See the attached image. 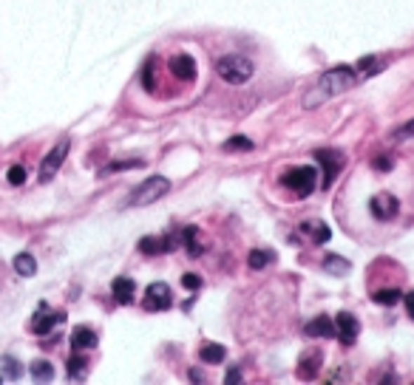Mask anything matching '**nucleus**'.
I'll use <instances>...</instances> for the list:
<instances>
[{"mask_svg":"<svg viewBox=\"0 0 414 385\" xmlns=\"http://www.w3.org/2000/svg\"><path fill=\"white\" fill-rule=\"evenodd\" d=\"M361 80L363 76L358 74L355 65H335V68H329L326 74L318 76V80L309 86V91H304L301 105L309 108V111L318 108V105H326L329 100H335L340 94H347L349 88H355Z\"/></svg>","mask_w":414,"mask_h":385,"instance_id":"1","label":"nucleus"},{"mask_svg":"<svg viewBox=\"0 0 414 385\" xmlns=\"http://www.w3.org/2000/svg\"><path fill=\"white\" fill-rule=\"evenodd\" d=\"M253 71H255L253 60H247V57H241V54H227V57H222V60L216 62V74L222 76L225 83H230V86L247 83L250 76H253Z\"/></svg>","mask_w":414,"mask_h":385,"instance_id":"2","label":"nucleus"},{"mask_svg":"<svg viewBox=\"0 0 414 385\" xmlns=\"http://www.w3.org/2000/svg\"><path fill=\"white\" fill-rule=\"evenodd\" d=\"M171 193V182L165 179V176H151V179H145L142 184H136L133 190H131V196H128V207H145V204H154V201H159L162 196H168Z\"/></svg>","mask_w":414,"mask_h":385,"instance_id":"3","label":"nucleus"},{"mask_svg":"<svg viewBox=\"0 0 414 385\" xmlns=\"http://www.w3.org/2000/svg\"><path fill=\"white\" fill-rule=\"evenodd\" d=\"M281 184H284L287 190H293L295 196L307 198V196L315 190V184H318V170H315V168H293V170H287V173L281 176Z\"/></svg>","mask_w":414,"mask_h":385,"instance_id":"4","label":"nucleus"},{"mask_svg":"<svg viewBox=\"0 0 414 385\" xmlns=\"http://www.w3.org/2000/svg\"><path fill=\"white\" fill-rule=\"evenodd\" d=\"M68 147H72V142L62 139V142H57V144L46 153V159H43V165H40V182H43V184L51 182V179L57 176V170L62 168V162H65V156H68Z\"/></svg>","mask_w":414,"mask_h":385,"instance_id":"5","label":"nucleus"},{"mask_svg":"<svg viewBox=\"0 0 414 385\" xmlns=\"http://www.w3.org/2000/svg\"><path fill=\"white\" fill-rule=\"evenodd\" d=\"M315 159L323 165V190L326 187H332L335 184V179H338V173L343 170V162H347V159H343V153L340 150H315Z\"/></svg>","mask_w":414,"mask_h":385,"instance_id":"6","label":"nucleus"},{"mask_svg":"<svg viewBox=\"0 0 414 385\" xmlns=\"http://www.w3.org/2000/svg\"><path fill=\"white\" fill-rule=\"evenodd\" d=\"M60 323H65V312H51L46 303H40V309L34 312V318H32V332L34 335H48L54 326H60Z\"/></svg>","mask_w":414,"mask_h":385,"instance_id":"7","label":"nucleus"},{"mask_svg":"<svg viewBox=\"0 0 414 385\" xmlns=\"http://www.w3.org/2000/svg\"><path fill=\"white\" fill-rule=\"evenodd\" d=\"M358 332H361V323H358L355 315L340 312V315L335 318V337H338L343 346H352V343L358 340Z\"/></svg>","mask_w":414,"mask_h":385,"instance_id":"8","label":"nucleus"},{"mask_svg":"<svg viewBox=\"0 0 414 385\" xmlns=\"http://www.w3.org/2000/svg\"><path fill=\"white\" fill-rule=\"evenodd\" d=\"M171 303H173V297H171L168 283H151V286L145 289V300H142V306H145L148 312H162V309H168Z\"/></svg>","mask_w":414,"mask_h":385,"instance_id":"9","label":"nucleus"},{"mask_svg":"<svg viewBox=\"0 0 414 385\" xmlns=\"http://www.w3.org/2000/svg\"><path fill=\"white\" fill-rule=\"evenodd\" d=\"M369 210H372V215H375L378 221H392V218L397 215L400 204H397V198H394L392 193H378V196H372Z\"/></svg>","mask_w":414,"mask_h":385,"instance_id":"10","label":"nucleus"},{"mask_svg":"<svg viewBox=\"0 0 414 385\" xmlns=\"http://www.w3.org/2000/svg\"><path fill=\"white\" fill-rule=\"evenodd\" d=\"M321 365H323V354H321L318 349H309V351H304L301 360H298V377H301V379H315L318 371H321Z\"/></svg>","mask_w":414,"mask_h":385,"instance_id":"11","label":"nucleus"},{"mask_svg":"<svg viewBox=\"0 0 414 385\" xmlns=\"http://www.w3.org/2000/svg\"><path fill=\"white\" fill-rule=\"evenodd\" d=\"M301 233H304L312 244H326V241L332 238V229H329L326 221H321V218H309V221H304V224H301Z\"/></svg>","mask_w":414,"mask_h":385,"instance_id":"12","label":"nucleus"},{"mask_svg":"<svg viewBox=\"0 0 414 385\" xmlns=\"http://www.w3.org/2000/svg\"><path fill=\"white\" fill-rule=\"evenodd\" d=\"M171 74L176 76V80H182V83L196 80V60H193L190 54H179V57H173V60H171Z\"/></svg>","mask_w":414,"mask_h":385,"instance_id":"13","label":"nucleus"},{"mask_svg":"<svg viewBox=\"0 0 414 385\" xmlns=\"http://www.w3.org/2000/svg\"><path fill=\"white\" fill-rule=\"evenodd\" d=\"M171 250H176V238L173 236H168V238L148 236V238L140 241V252H145V255H162V252H171Z\"/></svg>","mask_w":414,"mask_h":385,"instance_id":"14","label":"nucleus"},{"mask_svg":"<svg viewBox=\"0 0 414 385\" xmlns=\"http://www.w3.org/2000/svg\"><path fill=\"white\" fill-rule=\"evenodd\" d=\"M304 335H309V337H335V320L326 318V315H318L304 326Z\"/></svg>","mask_w":414,"mask_h":385,"instance_id":"15","label":"nucleus"},{"mask_svg":"<svg viewBox=\"0 0 414 385\" xmlns=\"http://www.w3.org/2000/svg\"><path fill=\"white\" fill-rule=\"evenodd\" d=\"M97 343H100V337H97V332L88 329V326H77V329L72 332V349H74V351H88V349H94Z\"/></svg>","mask_w":414,"mask_h":385,"instance_id":"16","label":"nucleus"},{"mask_svg":"<svg viewBox=\"0 0 414 385\" xmlns=\"http://www.w3.org/2000/svg\"><path fill=\"white\" fill-rule=\"evenodd\" d=\"M111 292H114V300H116L119 306H128V303H133L136 283H133L131 278H116V281L111 283Z\"/></svg>","mask_w":414,"mask_h":385,"instance_id":"17","label":"nucleus"},{"mask_svg":"<svg viewBox=\"0 0 414 385\" xmlns=\"http://www.w3.org/2000/svg\"><path fill=\"white\" fill-rule=\"evenodd\" d=\"M199 357H201V363L219 365V363H225V357H227V349H225V346H219V343H204V346L199 349Z\"/></svg>","mask_w":414,"mask_h":385,"instance_id":"18","label":"nucleus"},{"mask_svg":"<svg viewBox=\"0 0 414 385\" xmlns=\"http://www.w3.org/2000/svg\"><path fill=\"white\" fill-rule=\"evenodd\" d=\"M0 377L4 379H9V382H15V379H20L23 377V365H20V360H15V357H0Z\"/></svg>","mask_w":414,"mask_h":385,"instance_id":"19","label":"nucleus"},{"mask_svg":"<svg viewBox=\"0 0 414 385\" xmlns=\"http://www.w3.org/2000/svg\"><path fill=\"white\" fill-rule=\"evenodd\" d=\"M323 269H326L329 275H335V278H343V275H349L352 264H349L347 258H340V255H326V258H323Z\"/></svg>","mask_w":414,"mask_h":385,"instance_id":"20","label":"nucleus"},{"mask_svg":"<svg viewBox=\"0 0 414 385\" xmlns=\"http://www.w3.org/2000/svg\"><path fill=\"white\" fill-rule=\"evenodd\" d=\"M15 272H18L20 278H34V275H37V261H34V255H29V252L15 255Z\"/></svg>","mask_w":414,"mask_h":385,"instance_id":"21","label":"nucleus"},{"mask_svg":"<svg viewBox=\"0 0 414 385\" xmlns=\"http://www.w3.org/2000/svg\"><path fill=\"white\" fill-rule=\"evenodd\" d=\"M29 371H32V379L34 382H51L54 379V365L48 360H34L29 365Z\"/></svg>","mask_w":414,"mask_h":385,"instance_id":"22","label":"nucleus"},{"mask_svg":"<svg viewBox=\"0 0 414 385\" xmlns=\"http://www.w3.org/2000/svg\"><path fill=\"white\" fill-rule=\"evenodd\" d=\"M355 68H358V74L363 76V80H366V76H372V74L383 71V60H380V57H361Z\"/></svg>","mask_w":414,"mask_h":385,"instance_id":"23","label":"nucleus"},{"mask_svg":"<svg viewBox=\"0 0 414 385\" xmlns=\"http://www.w3.org/2000/svg\"><path fill=\"white\" fill-rule=\"evenodd\" d=\"M86 371H88V363L80 351H74V357L68 360V377L72 379H86Z\"/></svg>","mask_w":414,"mask_h":385,"instance_id":"24","label":"nucleus"},{"mask_svg":"<svg viewBox=\"0 0 414 385\" xmlns=\"http://www.w3.org/2000/svg\"><path fill=\"white\" fill-rule=\"evenodd\" d=\"M222 150L225 153H247V150H255V144H253V139H247V136H233V139H227L225 144H222Z\"/></svg>","mask_w":414,"mask_h":385,"instance_id":"25","label":"nucleus"},{"mask_svg":"<svg viewBox=\"0 0 414 385\" xmlns=\"http://www.w3.org/2000/svg\"><path fill=\"white\" fill-rule=\"evenodd\" d=\"M372 300L380 303V306H394L397 300H403V295H400V289L389 286V289H378V292L372 295Z\"/></svg>","mask_w":414,"mask_h":385,"instance_id":"26","label":"nucleus"},{"mask_svg":"<svg viewBox=\"0 0 414 385\" xmlns=\"http://www.w3.org/2000/svg\"><path fill=\"white\" fill-rule=\"evenodd\" d=\"M247 261H250V266H253V269H264V266H269V264L275 261V255H272L269 250H253Z\"/></svg>","mask_w":414,"mask_h":385,"instance_id":"27","label":"nucleus"},{"mask_svg":"<svg viewBox=\"0 0 414 385\" xmlns=\"http://www.w3.org/2000/svg\"><path fill=\"white\" fill-rule=\"evenodd\" d=\"M196 238H199V229H196V227H187V229H185V244H187V252H190L193 258H199V255L204 252V247H201Z\"/></svg>","mask_w":414,"mask_h":385,"instance_id":"28","label":"nucleus"},{"mask_svg":"<svg viewBox=\"0 0 414 385\" xmlns=\"http://www.w3.org/2000/svg\"><path fill=\"white\" fill-rule=\"evenodd\" d=\"M128 168H145V162H142V159H131V162H114V165L102 168V176H108V173H116V170H128Z\"/></svg>","mask_w":414,"mask_h":385,"instance_id":"29","label":"nucleus"},{"mask_svg":"<svg viewBox=\"0 0 414 385\" xmlns=\"http://www.w3.org/2000/svg\"><path fill=\"white\" fill-rule=\"evenodd\" d=\"M154 68H156V60L151 57V60L145 62V68H142V86H145L148 91H154Z\"/></svg>","mask_w":414,"mask_h":385,"instance_id":"30","label":"nucleus"},{"mask_svg":"<svg viewBox=\"0 0 414 385\" xmlns=\"http://www.w3.org/2000/svg\"><path fill=\"white\" fill-rule=\"evenodd\" d=\"M392 139H394V142H406V139H414V119H411V122H406L403 128L392 130Z\"/></svg>","mask_w":414,"mask_h":385,"instance_id":"31","label":"nucleus"},{"mask_svg":"<svg viewBox=\"0 0 414 385\" xmlns=\"http://www.w3.org/2000/svg\"><path fill=\"white\" fill-rule=\"evenodd\" d=\"M6 179H9V184H15V187L23 184V182H26V168H23V165L9 168V176H6Z\"/></svg>","mask_w":414,"mask_h":385,"instance_id":"32","label":"nucleus"},{"mask_svg":"<svg viewBox=\"0 0 414 385\" xmlns=\"http://www.w3.org/2000/svg\"><path fill=\"white\" fill-rule=\"evenodd\" d=\"M182 286H185L187 292H196V289L201 286V278H199V275H190V272H187V275L182 278Z\"/></svg>","mask_w":414,"mask_h":385,"instance_id":"33","label":"nucleus"},{"mask_svg":"<svg viewBox=\"0 0 414 385\" xmlns=\"http://www.w3.org/2000/svg\"><path fill=\"white\" fill-rule=\"evenodd\" d=\"M403 303H406V312H408V318L414 320V292H406V295H403Z\"/></svg>","mask_w":414,"mask_h":385,"instance_id":"34","label":"nucleus"},{"mask_svg":"<svg viewBox=\"0 0 414 385\" xmlns=\"http://www.w3.org/2000/svg\"><path fill=\"white\" fill-rule=\"evenodd\" d=\"M372 168H375V170H383V173H386V170H389V168H392V162H389V159H386V156H378V159H375V162H372Z\"/></svg>","mask_w":414,"mask_h":385,"instance_id":"35","label":"nucleus"},{"mask_svg":"<svg viewBox=\"0 0 414 385\" xmlns=\"http://www.w3.org/2000/svg\"><path fill=\"white\" fill-rule=\"evenodd\" d=\"M225 382H227V385L241 382V371H239V368H230V371H227V377H225Z\"/></svg>","mask_w":414,"mask_h":385,"instance_id":"36","label":"nucleus"},{"mask_svg":"<svg viewBox=\"0 0 414 385\" xmlns=\"http://www.w3.org/2000/svg\"><path fill=\"white\" fill-rule=\"evenodd\" d=\"M187 377H190V382H204V377H201V371H199V368H193Z\"/></svg>","mask_w":414,"mask_h":385,"instance_id":"37","label":"nucleus"}]
</instances>
